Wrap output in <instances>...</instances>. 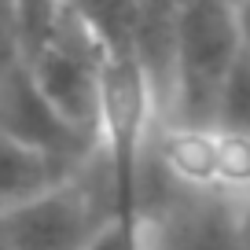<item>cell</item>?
Segmentation results:
<instances>
[{
    "label": "cell",
    "mask_w": 250,
    "mask_h": 250,
    "mask_svg": "<svg viewBox=\"0 0 250 250\" xmlns=\"http://www.w3.org/2000/svg\"><path fill=\"white\" fill-rule=\"evenodd\" d=\"M144 250H250L247 206L213 180L180 177L162 147L144 166Z\"/></svg>",
    "instance_id": "1"
},
{
    "label": "cell",
    "mask_w": 250,
    "mask_h": 250,
    "mask_svg": "<svg viewBox=\"0 0 250 250\" xmlns=\"http://www.w3.org/2000/svg\"><path fill=\"white\" fill-rule=\"evenodd\" d=\"M243 52L239 0H184L169 133L213 136L225 81Z\"/></svg>",
    "instance_id": "2"
},
{
    "label": "cell",
    "mask_w": 250,
    "mask_h": 250,
    "mask_svg": "<svg viewBox=\"0 0 250 250\" xmlns=\"http://www.w3.org/2000/svg\"><path fill=\"white\" fill-rule=\"evenodd\" d=\"M118 217L107 151L41 199L4 206V250H88Z\"/></svg>",
    "instance_id": "3"
},
{
    "label": "cell",
    "mask_w": 250,
    "mask_h": 250,
    "mask_svg": "<svg viewBox=\"0 0 250 250\" xmlns=\"http://www.w3.org/2000/svg\"><path fill=\"white\" fill-rule=\"evenodd\" d=\"M26 66L66 122L92 136H103V48L70 8L52 44L26 59Z\"/></svg>",
    "instance_id": "4"
},
{
    "label": "cell",
    "mask_w": 250,
    "mask_h": 250,
    "mask_svg": "<svg viewBox=\"0 0 250 250\" xmlns=\"http://www.w3.org/2000/svg\"><path fill=\"white\" fill-rule=\"evenodd\" d=\"M0 118H4V140H15L22 147L55 155L62 162L85 169L103 151V136L78 129L74 122L55 110V103L41 92L26 59L8 52L4 62V88H0Z\"/></svg>",
    "instance_id": "5"
},
{
    "label": "cell",
    "mask_w": 250,
    "mask_h": 250,
    "mask_svg": "<svg viewBox=\"0 0 250 250\" xmlns=\"http://www.w3.org/2000/svg\"><path fill=\"white\" fill-rule=\"evenodd\" d=\"M184 0H136V59L147 78L158 133H169L177 103V48Z\"/></svg>",
    "instance_id": "6"
},
{
    "label": "cell",
    "mask_w": 250,
    "mask_h": 250,
    "mask_svg": "<svg viewBox=\"0 0 250 250\" xmlns=\"http://www.w3.org/2000/svg\"><path fill=\"white\" fill-rule=\"evenodd\" d=\"M78 173H81L78 166L62 162L55 155L22 147L15 140H4V206L41 199L48 191H55V188H62L66 180H74Z\"/></svg>",
    "instance_id": "7"
},
{
    "label": "cell",
    "mask_w": 250,
    "mask_h": 250,
    "mask_svg": "<svg viewBox=\"0 0 250 250\" xmlns=\"http://www.w3.org/2000/svg\"><path fill=\"white\" fill-rule=\"evenodd\" d=\"M213 136L250 147V52L247 48L239 52V59H235L232 74H228V81H225Z\"/></svg>",
    "instance_id": "8"
},
{
    "label": "cell",
    "mask_w": 250,
    "mask_h": 250,
    "mask_svg": "<svg viewBox=\"0 0 250 250\" xmlns=\"http://www.w3.org/2000/svg\"><path fill=\"white\" fill-rule=\"evenodd\" d=\"M88 250H144V217H114Z\"/></svg>",
    "instance_id": "9"
},
{
    "label": "cell",
    "mask_w": 250,
    "mask_h": 250,
    "mask_svg": "<svg viewBox=\"0 0 250 250\" xmlns=\"http://www.w3.org/2000/svg\"><path fill=\"white\" fill-rule=\"evenodd\" d=\"M239 30H243V48L250 52V0H239Z\"/></svg>",
    "instance_id": "10"
},
{
    "label": "cell",
    "mask_w": 250,
    "mask_h": 250,
    "mask_svg": "<svg viewBox=\"0 0 250 250\" xmlns=\"http://www.w3.org/2000/svg\"><path fill=\"white\" fill-rule=\"evenodd\" d=\"M247 228H250V203H247Z\"/></svg>",
    "instance_id": "11"
}]
</instances>
